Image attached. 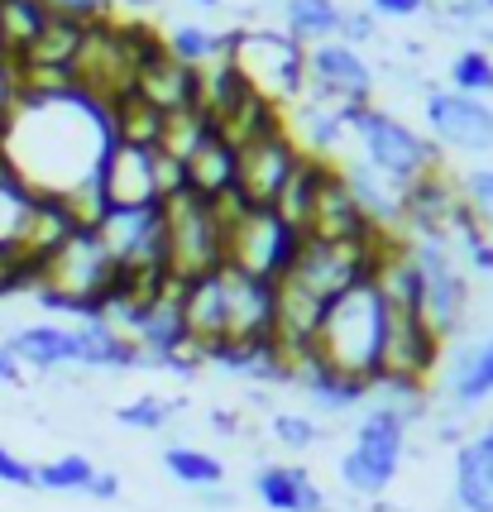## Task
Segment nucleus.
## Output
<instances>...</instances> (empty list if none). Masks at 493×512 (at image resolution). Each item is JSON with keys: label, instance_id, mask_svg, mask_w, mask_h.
I'll use <instances>...</instances> for the list:
<instances>
[{"label": "nucleus", "instance_id": "f257e3e1", "mask_svg": "<svg viewBox=\"0 0 493 512\" xmlns=\"http://www.w3.org/2000/svg\"><path fill=\"white\" fill-rule=\"evenodd\" d=\"M111 149V106L77 82L24 87L10 120L0 125V163L34 197H72L77 187L101 178Z\"/></svg>", "mask_w": 493, "mask_h": 512}, {"label": "nucleus", "instance_id": "f03ea898", "mask_svg": "<svg viewBox=\"0 0 493 512\" xmlns=\"http://www.w3.org/2000/svg\"><path fill=\"white\" fill-rule=\"evenodd\" d=\"M383 345H388V302L374 288V278L340 292L336 302L321 312L312 350L326 369H340L350 379L374 383L383 369Z\"/></svg>", "mask_w": 493, "mask_h": 512}, {"label": "nucleus", "instance_id": "7ed1b4c3", "mask_svg": "<svg viewBox=\"0 0 493 512\" xmlns=\"http://www.w3.org/2000/svg\"><path fill=\"white\" fill-rule=\"evenodd\" d=\"M345 120H350V139L359 144V163L379 173L388 187L407 192L412 182L431 178L441 168V149L398 115L379 111V106H345Z\"/></svg>", "mask_w": 493, "mask_h": 512}, {"label": "nucleus", "instance_id": "20e7f679", "mask_svg": "<svg viewBox=\"0 0 493 512\" xmlns=\"http://www.w3.org/2000/svg\"><path fill=\"white\" fill-rule=\"evenodd\" d=\"M412 407L403 402L374 398V407L359 417L355 426V446L340 455V484L359 498H379L393 489L398 469L407 455V426H412Z\"/></svg>", "mask_w": 493, "mask_h": 512}, {"label": "nucleus", "instance_id": "39448f33", "mask_svg": "<svg viewBox=\"0 0 493 512\" xmlns=\"http://www.w3.org/2000/svg\"><path fill=\"white\" fill-rule=\"evenodd\" d=\"M230 63L249 91L273 101L278 111L307 96V48L283 29H230Z\"/></svg>", "mask_w": 493, "mask_h": 512}, {"label": "nucleus", "instance_id": "423d86ee", "mask_svg": "<svg viewBox=\"0 0 493 512\" xmlns=\"http://www.w3.org/2000/svg\"><path fill=\"white\" fill-rule=\"evenodd\" d=\"M163 230H168V273L192 283L202 273L225 268V225L216 206L197 192H173L163 197Z\"/></svg>", "mask_w": 493, "mask_h": 512}, {"label": "nucleus", "instance_id": "0eeeda50", "mask_svg": "<svg viewBox=\"0 0 493 512\" xmlns=\"http://www.w3.org/2000/svg\"><path fill=\"white\" fill-rule=\"evenodd\" d=\"M297 249H302V230H292L273 206H245L225 225V268L259 283H278L292 268Z\"/></svg>", "mask_w": 493, "mask_h": 512}, {"label": "nucleus", "instance_id": "6e6552de", "mask_svg": "<svg viewBox=\"0 0 493 512\" xmlns=\"http://www.w3.org/2000/svg\"><path fill=\"white\" fill-rule=\"evenodd\" d=\"M407 254L422 278V321L441 340H450L455 326L465 321V307H470V288L455 264V249H450V240H412L407 235Z\"/></svg>", "mask_w": 493, "mask_h": 512}, {"label": "nucleus", "instance_id": "1a4fd4ad", "mask_svg": "<svg viewBox=\"0 0 493 512\" xmlns=\"http://www.w3.org/2000/svg\"><path fill=\"white\" fill-rule=\"evenodd\" d=\"M297 158H302V149H297L288 125L245 139L235 149V197L245 206H273L278 192H283V182L292 178Z\"/></svg>", "mask_w": 493, "mask_h": 512}, {"label": "nucleus", "instance_id": "9d476101", "mask_svg": "<svg viewBox=\"0 0 493 512\" xmlns=\"http://www.w3.org/2000/svg\"><path fill=\"white\" fill-rule=\"evenodd\" d=\"M307 96L326 101V106H369L374 67L345 39H326V44L307 48Z\"/></svg>", "mask_w": 493, "mask_h": 512}, {"label": "nucleus", "instance_id": "9b49d317", "mask_svg": "<svg viewBox=\"0 0 493 512\" xmlns=\"http://www.w3.org/2000/svg\"><path fill=\"white\" fill-rule=\"evenodd\" d=\"M441 355H446V340L426 326L422 312H412V307H388V345H383L379 379H407V383H422L426 388V379L436 374Z\"/></svg>", "mask_w": 493, "mask_h": 512}, {"label": "nucleus", "instance_id": "f8f14e48", "mask_svg": "<svg viewBox=\"0 0 493 512\" xmlns=\"http://www.w3.org/2000/svg\"><path fill=\"white\" fill-rule=\"evenodd\" d=\"M426 130L436 149L460 154H489L493 149V106L460 91H431L426 96Z\"/></svg>", "mask_w": 493, "mask_h": 512}, {"label": "nucleus", "instance_id": "ddd939ff", "mask_svg": "<svg viewBox=\"0 0 493 512\" xmlns=\"http://www.w3.org/2000/svg\"><path fill=\"white\" fill-rule=\"evenodd\" d=\"M101 192L111 206H158V149L115 139V149L101 163Z\"/></svg>", "mask_w": 493, "mask_h": 512}, {"label": "nucleus", "instance_id": "4468645a", "mask_svg": "<svg viewBox=\"0 0 493 512\" xmlns=\"http://www.w3.org/2000/svg\"><path fill=\"white\" fill-rule=\"evenodd\" d=\"M135 91L163 115H178V111H192L202 106V72L197 67H182L178 58H168L158 48L154 58H144L135 72Z\"/></svg>", "mask_w": 493, "mask_h": 512}, {"label": "nucleus", "instance_id": "2eb2a0df", "mask_svg": "<svg viewBox=\"0 0 493 512\" xmlns=\"http://www.w3.org/2000/svg\"><path fill=\"white\" fill-rule=\"evenodd\" d=\"M455 508L460 512H493V422L474 431L465 446L455 450Z\"/></svg>", "mask_w": 493, "mask_h": 512}, {"label": "nucleus", "instance_id": "dca6fc26", "mask_svg": "<svg viewBox=\"0 0 493 512\" xmlns=\"http://www.w3.org/2000/svg\"><path fill=\"white\" fill-rule=\"evenodd\" d=\"M5 350L20 359V369H68L77 364V326L63 321H34L5 340Z\"/></svg>", "mask_w": 493, "mask_h": 512}, {"label": "nucleus", "instance_id": "f3484780", "mask_svg": "<svg viewBox=\"0 0 493 512\" xmlns=\"http://www.w3.org/2000/svg\"><path fill=\"white\" fill-rule=\"evenodd\" d=\"M182 178H187V192H197L206 201H221L225 192H235V144L211 125V134L182 158Z\"/></svg>", "mask_w": 493, "mask_h": 512}, {"label": "nucleus", "instance_id": "a211bd4d", "mask_svg": "<svg viewBox=\"0 0 493 512\" xmlns=\"http://www.w3.org/2000/svg\"><path fill=\"white\" fill-rule=\"evenodd\" d=\"M254 493L269 512H326V493L302 465H264L254 474Z\"/></svg>", "mask_w": 493, "mask_h": 512}, {"label": "nucleus", "instance_id": "6ab92c4d", "mask_svg": "<svg viewBox=\"0 0 493 512\" xmlns=\"http://www.w3.org/2000/svg\"><path fill=\"white\" fill-rule=\"evenodd\" d=\"M292 383H302V393L312 398L316 412H350V407L374 398V383L350 379V374H340V369H326L316 355L302 359V364L292 369Z\"/></svg>", "mask_w": 493, "mask_h": 512}, {"label": "nucleus", "instance_id": "aec40b11", "mask_svg": "<svg viewBox=\"0 0 493 512\" xmlns=\"http://www.w3.org/2000/svg\"><path fill=\"white\" fill-rule=\"evenodd\" d=\"M446 398L455 407H479V402L493 398V335L455 350L446 369Z\"/></svg>", "mask_w": 493, "mask_h": 512}, {"label": "nucleus", "instance_id": "412c9836", "mask_svg": "<svg viewBox=\"0 0 493 512\" xmlns=\"http://www.w3.org/2000/svg\"><path fill=\"white\" fill-rule=\"evenodd\" d=\"M340 24H345V10L336 0H283V34L302 48L340 39Z\"/></svg>", "mask_w": 493, "mask_h": 512}, {"label": "nucleus", "instance_id": "4be33fe9", "mask_svg": "<svg viewBox=\"0 0 493 512\" xmlns=\"http://www.w3.org/2000/svg\"><path fill=\"white\" fill-rule=\"evenodd\" d=\"M163 39V53L168 58H178L182 67H211L230 58V34H216V29H206V24H173L168 34H158Z\"/></svg>", "mask_w": 493, "mask_h": 512}, {"label": "nucleus", "instance_id": "5701e85b", "mask_svg": "<svg viewBox=\"0 0 493 512\" xmlns=\"http://www.w3.org/2000/svg\"><path fill=\"white\" fill-rule=\"evenodd\" d=\"M48 20H53L48 0H0V48L10 58H20L24 48L48 29Z\"/></svg>", "mask_w": 493, "mask_h": 512}, {"label": "nucleus", "instance_id": "b1692460", "mask_svg": "<svg viewBox=\"0 0 493 512\" xmlns=\"http://www.w3.org/2000/svg\"><path fill=\"white\" fill-rule=\"evenodd\" d=\"M34 201L39 197L0 163V245L20 249L24 230H29V216H34Z\"/></svg>", "mask_w": 493, "mask_h": 512}, {"label": "nucleus", "instance_id": "393cba45", "mask_svg": "<svg viewBox=\"0 0 493 512\" xmlns=\"http://www.w3.org/2000/svg\"><path fill=\"white\" fill-rule=\"evenodd\" d=\"M163 469L178 484H187V489H216V484H225V465L211 450H197V446H168L163 450Z\"/></svg>", "mask_w": 493, "mask_h": 512}, {"label": "nucleus", "instance_id": "a878e982", "mask_svg": "<svg viewBox=\"0 0 493 512\" xmlns=\"http://www.w3.org/2000/svg\"><path fill=\"white\" fill-rule=\"evenodd\" d=\"M91 474H96V465H91L87 455L68 450V455H58V460H48V465H34V489H48V493H87Z\"/></svg>", "mask_w": 493, "mask_h": 512}, {"label": "nucleus", "instance_id": "bb28decb", "mask_svg": "<svg viewBox=\"0 0 493 512\" xmlns=\"http://www.w3.org/2000/svg\"><path fill=\"white\" fill-rule=\"evenodd\" d=\"M450 91L489 101L493 96V53L489 48H465V53L450 58Z\"/></svg>", "mask_w": 493, "mask_h": 512}, {"label": "nucleus", "instance_id": "cd10ccee", "mask_svg": "<svg viewBox=\"0 0 493 512\" xmlns=\"http://www.w3.org/2000/svg\"><path fill=\"white\" fill-rule=\"evenodd\" d=\"M178 398H158V393H144V398H130L120 412H115V422L130 426V431H163V426L178 417Z\"/></svg>", "mask_w": 493, "mask_h": 512}, {"label": "nucleus", "instance_id": "c85d7f7f", "mask_svg": "<svg viewBox=\"0 0 493 512\" xmlns=\"http://www.w3.org/2000/svg\"><path fill=\"white\" fill-rule=\"evenodd\" d=\"M316 422L312 417H302V412H278L273 417V441L278 446H288V450H312L316 446Z\"/></svg>", "mask_w": 493, "mask_h": 512}, {"label": "nucleus", "instance_id": "c756f323", "mask_svg": "<svg viewBox=\"0 0 493 512\" xmlns=\"http://www.w3.org/2000/svg\"><path fill=\"white\" fill-rule=\"evenodd\" d=\"M460 201L474 211V221L489 225V216H493V168H474V173H465V182H460Z\"/></svg>", "mask_w": 493, "mask_h": 512}, {"label": "nucleus", "instance_id": "7c9ffc66", "mask_svg": "<svg viewBox=\"0 0 493 512\" xmlns=\"http://www.w3.org/2000/svg\"><path fill=\"white\" fill-rule=\"evenodd\" d=\"M0 484H10V489H34V465L20 460L10 446H0Z\"/></svg>", "mask_w": 493, "mask_h": 512}, {"label": "nucleus", "instance_id": "2f4dec72", "mask_svg": "<svg viewBox=\"0 0 493 512\" xmlns=\"http://www.w3.org/2000/svg\"><path fill=\"white\" fill-rule=\"evenodd\" d=\"M53 5V15H68V20H82V24H96L106 15V5L111 0H48Z\"/></svg>", "mask_w": 493, "mask_h": 512}, {"label": "nucleus", "instance_id": "473e14b6", "mask_svg": "<svg viewBox=\"0 0 493 512\" xmlns=\"http://www.w3.org/2000/svg\"><path fill=\"white\" fill-rule=\"evenodd\" d=\"M369 10H379L388 20H412L426 10V0H369Z\"/></svg>", "mask_w": 493, "mask_h": 512}, {"label": "nucleus", "instance_id": "72a5a7b5", "mask_svg": "<svg viewBox=\"0 0 493 512\" xmlns=\"http://www.w3.org/2000/svg\"><path fill=\"white\" fill-rule=\"evenodd\" d=\"M340 39L355 48V44H364V39H374V20L369 15H345V24H340Z\"/></svg>", "mask_w": 493, "mask_h": 512}, {"label": "nucleus", "instance_id": "f704fd0d", "mask_svg": "<svg viewBox=\"0 0 493 512\" xmlns=\"http://www.w3.org/2000/svg\"><path fill=\"white\" fill-rule=\"evenodd\" d=\"M91 498H101V503H111V498H120V474H111V469H96L87 484Z\"/></svg>", "mask_w": 493, "mask_h": 512}, {"label": "nucleus", "instance_id": "c9c22d12", "mask_svg": "<svg viewBox=\"0 0 493 512\" xmlns=\"http://www.w3.org/2000/svg\"><path fill=\"white\" fill-rule=\"evenodd\" d=\"M20 359L10 355V350H5V345H0V383H20Z\"/></svg>", "mask_w": 493, "mask_h": 512}, {"label": "nucleus", "instance_id": "e433bc0d", "mask_svg": "<svg viewBox=\"0 0 493 512\" xmlns=\"http://www.w3.org/2000/svg\"><path fill=\"white\" fill-rule=\"evenodd\" d=\"M192 5H202V10H216V5H221V0H192Z\"/></svg>", "mask_w": 493, "mask_h": 512}, {"label": "nucleus", "instance_id": "4c0bfd02", "mask_svg": "<svg viewBox=\"0 0 493 512\" xmlns=\"http://www.w3.org/2000/svg\"><path fill=\"white\" fill-rule=\"evenodd\" d=\"M489 44H493V34H489Z\"/></svg>", "mask_w": 493, "mask_h": 512}, {"label": "nucleus", "instance_id": "58836bf2", "mask_svg": "<svg viewBox=\"0 0 493 512\" xmlns=\"http://www.w3.org/2000/svg\"><path fill=\"white\" fill-rule=\"evenodd\" d=\"M489 221H493V216H489Z\"/></svg>", "mask_w": 493, "mask_h": 512}]
</instances>
